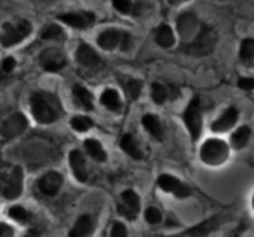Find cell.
Returning a JSON list of instances; mask_svg holds the SVG:
<instances>
[{"label": "cell", "instance_id": "6da1fadb", "mask_svg": "<svg viewBox=\"0 0 254 237\" xmlns=\"http://www.w3.org/2000/svg\"><path fill=\"white\" fill-rule=\"evenodd\" d=\"M32 113L35 121L40 124H53L61 115V103L58 96L47 91H37L33 92L32 99Z\"/></svg>", "mask_w": 254, "mask_h": 237}, {"label": "cell", "instance_id": "7a4b0ae2", "mask_svg": "<svg viewBox=\"0 0 254 237\" xmlns=\"http://www.w3.org/2000/svg\"><path fill=\"white\" fill-rule=\"evenodd\" d=\"M23 190V171L19 166H0V194L5 199L19 197Z\"/></svg>", "mask_w": 254, "mask_h": 237}, {"label": "cell", "instance_id": "3957f363", "mask_svg": "<svg viewBox=\"0 0 254 237\" xmlns=\"http://www.w3.org/2000/svg\"><path fill=\"white\" fill-rule=\"evenodd\" d=\"M32 33V23L26 19H19L14 23H5L2 26V33H0V42L4 47H12L16 44L23 42L26 37Z\"/></svg>", "mask_w": 254, "mask_h": 237}, {"label": "cell", "instance_id": "277c9868", "mask_svg": "<svg viewBox=\"0 0 254 237\" xmlns=\"http://www.w3.org/2000/svg\"><path fill=\"white\" fill-rule=\"evenodd\" d=\"M214 44L216 32L211 26H202L200 32L193 37V40L188 46H185V51L190 54H195V56H204V54H209L214 49Z\"/></svg>", "mask_w": 254, "mask_h": 237}, {"label": "cell", "instance_id": "5b68a950", "mask_svg": "<svg viewBox=\"0 0 254 237\" xmlns=\"http://www.w3.org/2000/svg\"><path fill=\"white\" fill-rule=\"evenodd\" d=\"M200 159L209 166H218L228 159V145L221 140H207L200 149Z\"/></svg>", "mask_w": 254, "mask_h": 237}, {"label": "cell", "instance_id": "8992f818", "mask_svg": "<svg viewBox=\"0 0 254 237\" xmlns=\"http://www.w3.org/2000/svg\"><path fill=\"white\" fill-rule=\"evenodd\" d=\"M185 124H187L188 131H190L191 140H198L202 133V113H200V99L195 96L193 99L190 101L188 108L185 110Z\"/></svg>", "mask_w": 254, "mask_h": 237}, {"label": "cell", "instance_id": "52a82bcc", "mask_svg": "<svg viewBox=\"0 0 254 237\" xmlns=\"http://www.w3.org/2000/svg\"><path fill=\"white\" fill-rule=\"evenodd\" d=\"M28 128V122H26V117L23 113H14V115H9L2 126H0V136L4 140H11L19 136L23 131H26Z\"/></svg>", "mask_w": 254, "mask_h": 237}, {"label": "cell", "instance_id": "ba28073f", "mask_svg": "<svg viewBox=\"0 0 254 237\" xmlns=\"http://www.w3.org/2000/svg\"><path fill=\"white\" fill-rule=\"evenodd\" d=\"M61 185H63V176H61L58 171H49V173H46L44 176H40L39 181H37L39 190L42 192L44 195H47V197L56 195L58 192H60Z\"/></svg>", "mask_w": 254, "mask_h": 237}, {"label": "cell", "instance_id": "9c48e42d", "mask_svg": "<svg viewBox=\"0 0 254 237\" xmlns=\"http://www.w3.org/2000/svg\"><path fill=\"white\" fill-rule=\"evenodd\" d=\"M77 61H78V65H80V67L87 68V70H98V68L103 65L99 54L96 53L91 46H87V44H80V46H78Z\"/></svg>", "mask_w": 254, "mask_h": 237}, {"label": "cell", "instance_id": "30bf717a", "mask_svg": "<svg viewBox=\"0 0 254 237\" xmlns=\"http://www.w3.org/2000/svg\"><path fill=\"white\" fill-rule=\"evenodd\" d=\"M39 61L47 72H58L66 65V58H64V54L61 53L60 49H54V47L44 51V53L40 54Z\"/></svg>", "mask_w": 254, "mask_h": 237}, {"label": "cell", "instance_id": "8fae6325", "mask_svg": "<svg viewBox=\"0 0 254 237\" xmlns=\"http://www.w3.org/2000/svg\"><path fill=\"white\" fill-rule=\"evenodd\" d=\"M159 187L162 188L164 192H169V194H174L176 197H188L191 194V190L183 183L180 181L178 178L171 176V174H162L159 178Z\"/></svg>", "mask_w": 254, "mask_h": 237}, {"label": "cell", "instance_id": "7c38bea8", "mask_svg": "<svg viewBox=\"0 0 254 237\" xmlns=\"http://www.w3.org/2000/svg\"><path fill=\"white\" fill-rule=\"evenodd\" d=\"M139 211V197L134 190L122 192V202L119 204V213L129 220H134Z\"/></svg>", "mask_w": 254, "mask_h": 237}, {"label": "cell", "instance_id": "4fadbf2b", "mask_svg": "<svg viewBox=\"0 0 254 237\" xmlns=\"http://www.w3.org/2000/svg\"><path fill=\"white\" fill-rule=\"evenodd\" d=\"M60 19L71 28H87L94 23V14L92 12H68V14H61Z\"/></svg>", "mask_w": 254, "mask_h": 237}, {"label": "cell", "instance_id": "5bb4252c", "mask_svg": "<svg viewBox=\"0 0 254 237\" xmlns=\"http://www.w3.org/2000/svg\"><path fill=\"white\" fill-rule=\"evenodd\" d=\"M124 35H126V32H120V30H115V28L105 30V32L98 37V44L101 49L112 51V49H115V47L122 46Z\"/></svg>", "mask_w": 254, "mask_h": 237}, {"label": "cell", "instance_id": "9a60e30c", "mask_svg": "<svg viewBox=\"0 0 254 237\" xmlns=\"http://www.w3.org/2000/svg\"><path fill=\"white\" fill-rule=\"evenodd\" d=\"M68 159H70V166L75 178L78 181H87V164H85V159L80 150H71Z\"/></svg>", "mask_w": 254, "mask_h": 237}, {"label": "cell", "instance_id": "2e32d148", "mask_svg": "<svg viewBox=\"0 0 254 237\" xmlns=\"http://www.w3.org/2000/svg\"><path fill=\"white\" fill-rule=\"evenodd\" d=\"M237 117H239V112H237V108L230 106L228 110H225V112H223L221 115L218 117V121L212 122V131H214V133L228 131V129L233 128V124L237 122Z\"/></svg>", "mask_w": 254, "mask_h": 237}, {"label": "cell", "instance_id": "e0dca14e", "mask_svg": "<svg viewBox=\"0 0 254 237\" xmlns=\"http://www.w3.org/2000/svg\"><path fill=\"white\" fill-rule=\"evenodd\" d=\"M178 30H180L181 37L183 39H188V37H195L197 35V19H195L193 14L190 12H185L178 18Z\"/></svg>", "mask_w": 254, "mask_h": 237}, {"label": "cell", "instance_id": "ac0fdd59", "mask_svg": "<svg viewBox=\"0 0 254 237\" xmlns=\"http://www.w3.org/2000/svg\"><path fill=\"white\" fill-rule=\"evenodd\" d=\"M155 40L157 44H159L160 47H164V49H169V47L174 46V42H176V37H174V32L171 26L167 25H160L159 28H157L155 32Z\"/></svg>", "mask_w": 254, "mask_h": 237}, {"label": "cell", "instance_id": "d6986e66", "mask_svg": "<svg viewBox=\"0 0 254 237\" xmlns=\"http://www.w3.org/2000/svg\"><path fill=\"white\" fill-rule=\"evenodd\" d=\"M92 234V218L89 215H84L77 220L73 229L70 230V237H85Z\"/></svg>", "mask_w": 254, "mask_h": 237}, {"label": "cell", "instance_id": "ffe728a7", "mask_svg": "<svg viewBox=\"0 0 254 237\" xmlns=\"http://www.w3.org/2000/svg\"><path fill=\"white\" fill-rule=\"evenodd\" d=\"M101 103L110 112H119L122 108V101H120V96L115 89H106L101 94Z\"/></svg>", "mask_w": 254, "mask_h": 237}, {"label": "cell", "instance_id": "44dd1931", "mask_svg": "<svg viewBox=\"0 0 254 237\" xmlns=\"http://www.w3.org/2000/svg\"><path fill=\"white\" fill-rule=\"evenodd\" d=\"M143 126H145V129L146 131L152 135V138H155V140H162V126H160V121H159V117L157 115H145L143 117Z\"/></svg>", "mask_w": 254, "mask_h": 237}, {"label": "cell", "instance_id": "7402d4cb", "mask_svg": "<svg viewBox=\"0 0 254 237\" xmlns=\"http://www.w3.org/2000/svg\"><path fill=\"white\" fill-rule=\"evenodd\" d=\"M73 98H75V103H77L78 106H82V108H85V110L94 108V105H92V94L85 87H82V85H75L73 87Z\"/></svg>", "mask_w": 254, "mask_h": 237}, {"label": "cell", "instance_id": "603a6c76", "mask_svg": "<svg viewBox=\"0 0 254 237\" xmlns=\"http://www.w3.org/2000/svg\"><path fill=\"white\" fill-rule=\"evenodd\" d=\"M120 84L124 85L126 92L129 94L131 99H138L141 96V87H143V82L138 80V79H129V77H124L120 79Z\"/></svg>", "mask_w": 254, "mask_h": 237}, {"label": "cell", "instance_id": "cb8c5ba5", "mask_svg": "<svg viewBox=\"0 0 254 237\" xmlns=\"http://www.w3.org/2000/svg\"><path fill=\"white\" fill-rule=\"evenodd\" d=\"M120 149H122L127 156H131L132 159H141V157H143L141 150L138 149V145H136L134 138H132L131 135H124L122 136V140H120Z\"/></svg>", "mask_w": 254, "mask_h": 237}, {"label": "cell", "instance_id": "d4e9b609", "mask_svg": "<svg viewBox=\"0 0 254 237\" xmlns=\"http://www.w3.org/2000/svg\"><path fill=\"white\" fill-rule=\"evenodd\" d=\"M84 147H85V150H87V154L92 157V159L99 160V162H103V160L106 159V152L103 150L101 143H99L98 140H85Z\"/></svg>", "mask_w": 254, "mask_h": 237}, {"label": "cell", "instance_id": "484cf974", "mask_svg": "<svg viewBox=\"0 0 254 237\" xmlns=\"http://www.w3.org/2000/svg\"><path fill=\"white\" fill-rule=\"evenodd\" d=\"M218 223H219V218H211V220H207V222L200 223V225L193 227L191 230H187L185 236H205V234L212 232V230L218 227Z\"/></svg>", "mask_w": 254, "mask_h": 237}, {"label": "cell", "instance_id": "4316f807", "mask_svg": "<svg viewBox=\"0 0 254 237\" xmlns=\"http://www.w3.org/2000/svg\"><path fill=\"white\" fill-rule=\"evenodd\" d=\"M249 136H251V129L247 128V126H242V128L237 129V131L232 135L233 149H237V150L244 149V147L247 145V142H249Z\"/></svg>", "mask_w": 254, "mask_h": 237}, {"label": "cell", "instance_id": "83f0119b", "mask_svg": "<svg viewBox=\"0 0 254 237\" xmlns=\"http://www.w3.org/2000/svg\"><path fill=\"white\" fill-rule=\"evenodd\" d=\"M240 60L246 65H251L254 61V39H246L240 44Z\"/></svg>", "mask_w": 254, "mask_h": 237}, {"label": "cell", "instance_id": "f1b7e54d", "mask_svg": "<svg viewBox=\"0 0 254 237\" xmlns=\"http://www.w3.org/2000/svg\"><path fill=\"white\" fill-rule=\"evenodd\" d=\"M9 216L18 223H28L30 222V213L26 211L23 206H12V208L9 209Z\"/></svg>", "mask_w": 254, "mask_h": 237}, {"label": "cell", "instance_id": "f546056e", "mask_svg": "<svg viewBox=\"0 0 254 237\" xmlns=\"http://www.w3.org/2000/svg\"><path fill=\"white\" fill-rule=\"evenodd\" d=\"M92 126H94V124H92V121L89 119V117H73V119H71V128H73L75 131H78V133L89 131Z\"/></svg>", "mask_w": 254, "mask_h": 237}, {"label": "cell", "instance_id": "4dcf8cb0", "mask_svg": "<svg viewBox=\"0 0 254 237\" xmlns=\"http://www.w3.org/2000/svg\"><path fill=\"white\" fill-rule=\"evenodd\" d=\"M152 99L157 103V105H162V103L167 99V89H166V85H162V84H159V82H155V84L152 85Z\"/></svg>", "mask_w": 254, "mask_h": 237}, {"label": "cell", "instance_id": "1f68e13d", "mask_svg": "<svg viewBox=\"0 0 254 237\" xmlns=\"http://www.w3.org/2000/svg\"><path fill=\"white\" fill-rule=\"evenodd\" d=\"M42 39H46V40H49V39H63V30H61L58 25H51L42 32Z\"/></svg>", "mask_w": 254, "mask_h": 237}, {"label": "cell", "instance_id": "d6a6232c", "mask_svg": "<svg viewBox=\"0 0 254 237\" xmlns=\"http://www.w3.org/2000/svg\"><path fill=\"white\" fill-rule=\"evenodd\" d=\"M145 218L150 225H159V223L162 222V213H160L157 208H148L145 211Z\"/></svg>", "mask_w": 254, "mask_h": 237}, {"label": "cell", "instance_id": "836d02e7", "mask_svg": "<svg viewBox=\"0 0 254 237\" xmlns=\"http://www.w3.org/2000/svg\"><path fill=\"white\" fill-rule=\"evenodd\" d=\"M113 7L120 14H129L132 11V0H113Z\"/></svg>", "mask_w": 254, "mask_h": 237}, {"label": "cell", "instance_id": "e575fe53", "mask_svg": "<svg viewBox=\"0 0 254 237\" xmlns=\"http://www.w3.org/2000/svg\"><path fill=\"white\" fill-rule=\"evenodd\" d=\"M14 68H16L14 58H5V60L0 63V74H11Z\"/></svg>", "mask_w": 254, "mask_h": 237}, {"label": "cell", "instance_id": "d590c367", "mask_svg": "<svg viewBox=\"0 0 254 237\" xmlns=\"http://www.w3.org/2000/svg\"><path fill=\"white\" fill-rule=\"evenodd\" d=\"M110 234H112V237H124L127 234V230H126V225L124 223H113L112 225V230H110Z\"/></svg>", "mask_w": 254, "mask_h": 237}, {"label": "cell", "instance_id": "8d00e7d4", "mask_svg": "<svg viewBox=\"0 0 254 237\" xmlns=\"http://www.w3.org/2000/svg\"><path fill=\"white\" fill-rule=\"evenodd\" d=\"M239 87L244 89V91H251V89H254V79H240Z\"/></svg>", "mask_w": 254, "mask_h": 237}, {"label": "cell", "instance_id": "74e56055", "mask_svg": "<svg viewBox=\"0 0 254 237\" xmlns=\"http://www.w3.org/2000/svg\"><path fill=\"white\" fill-rule=\"evenodd\" d=\"M14 236L12 227H9L7 223H0V237H11Z\"/></svg>", "mask_w": 254, "mask_h": 237}, {"label": "cell", "instance_id": "f35d334b", "mask_svg": "<svg viewBox=\"0 0 254 237\" xmlns=\"http://www.w3.org/2000/svg\"><path fill=\"white\" fill-rule=\"evenodd\" d=\"M171 4H181V2H185V0H169Z\"/></svg>", "mask_w": 254, "mask_h": 237}, {"label": "cell", "instance_id": "ab89813d", "mask_svg": "<svg viewBox=\"0 0 254 237\" xmlns=\"http://www.w3.org/2000/svg\"><path fill=\"white\" fill-rule=\"evenodd\" d=\"M253 206H254V201H253Z\"/></svg>", "mask_w": 254, "mask_h": 237}]
</instances>
